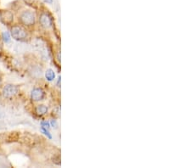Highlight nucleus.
Instances as JSON below:
<instances>
[{"mask_svg": "<svg viewBox=\"0 0 191 168\" xmlns=\"http://www.w3.org/2000/svg\"><path fill=\"white\" fill-rule=\"evenodd\" d=\"M11 36L17 41H23L27 37V33L24 28L20 25H15L11 28Z\"/></svg>", "mask_w": 191, "mask_h": 168, "instance_id": "nucleus-2", "label": "nucleus"}, {"mask_svg": "<svg viewBox=\"0 0 191 168\" xmlns=\"http://www.w3.org/2000/svg\"><path fill=\"white\" fill-rule=\"evenodd\" d=\"M35 15L34 13L30 11V10H25L24 12L21 13L20 16V20L23 25L31 26V25L35 24Z\"/></svg>", "mask_w": 191, "mask_h": 168, "instance_id": "nucleus-1", "label": "nucleus"}, {"mask_svg": "<svg viewBox=\"0 0 191 168\" xmlns=\"http://www.w3.org/2000/svg\"><path fill=\"white\" fill-rule=\"evenodd\" d=\"M45 3H47V4H52L53 3V0H44Z\"/></svg>", "mask_w": 191, "mask_h": 168, "instance_id": "nucleus-15", "label": "nucleus"}, {"mask_svg": "<svg viewBox=\"0 0 191 168\" xmlns=\"http://www.w3.org/2000/svg\"><path fill=\"white\" fill-rule=\"evenodd\" d=\"M41 125H42V127H44V128H49V122H47V121H43L42 123H41Z\"/></svg>", "mask_w": 191, "mask_h": 168, "instance_id": "nucleus-12", "label": "nucleus"}, {"mask_svg": "<svg viewBox=\"0 0 191 168\" xmlns=\"http://www.w3.org/2000/svg\"><path fill=\"white\" fill-rule=\"evenodd\" d=\"M24 2H25V4H27V5H30V6H33L35 4H36V2H37V0H24Z\"/></svg>", "mask_w": 191, "mask_h": 168, "instance_id": "nucleus-11", "label": "nucleus"}, {"mask_svg": "<svg viewBox=\"0 0 191 168\" xmlns=\"http://www.w3.org/2000/svg\"><path fill=\"white\" fill-rule=\"evenodd\" d=\"M48 111V108L44 105H40L37 106L36 108V113L38 116H44Z\"/></svg>", "mask_w": 191, "mask_h": 168, "instance_id": "nucleus-7", "label": "nucleus"}, {"mask_svg": "<svg viewBox=\"0 0 191 168\" xmlns=\"http://www.w3.org/2000/svg\"><path fill=\"white\" fill-rule=\"evenodd\" d=\"M51 126H52L53 127H54V128H57L58 124L55 120H52V121H51Z\"/></svg>", "mask_w": 191, "mask_h": 168, "instance_id": "nucleus-13", "label": "nucleus"}, {"mask_svg": "<svg viewBox=\"0 0 191 168\" xmlns=\"http://www.w3.org/2000/svg\"><path fill=\"white\" fill-rule=\"evenodd\" d=\"M14 20V15L9 10H2L0 11V20L5 24V25H9L11 24Z\"/></svg>", "mask_w": 191, "mask_h": 168, "instance_id": "nucleus-4", "label": "nucleus"}, {"mask_svg": "<svg viewBox=\"0 0 191 168\" xmlns=\"http://www.w3.org/2000/svg\"><path fill=\"white\" fill-rule=\"evenodd\" d=\"M4 111L0 109V119L4 118Z\"/></svg>", "mask_w": 191, "mask_h": 168, "instance_id": "nucleus-14", "label": "nucleus"}, {"mask_svg": "<svg viewBox=\"0 0 191 168\" xmlns=\"http://www.w3.org/2000/svg\"><path fill=\"white\" fill-rule=\"evenodd\" d=\"M45 76H46V78H47L48 81H51L54 79L55 74H54V71H52L51 69H49V70H47V71L45 72Z\"/></svg>", "mask_w": 191, "mask_h": 168, "instance_id": "nucleus-8", "label": "nucleus"}, {"mask_svg": "<svg viewBox=\"0 0 191 168\" xmlns=\"http://www.w3.org/2000/svg\"><path fill=\"white\" fill-rule=\"evenodd\" d=\"M3 39L5 43H9L10 42V35L8 31H4L3 33Z\"/></svg>", "mask_w": 191, "mask_h": 168, "instance_id": "nucleus-9", "label": "nucleus"}, {"mask_svg": "<svg viewBox=\"0 0 191 168\" xmlns=\"http://www.w3.org/2000/svg\"><path fill=\"white\" fill-rule=\"evenodd\" d=\"M19 91V88L17 86L13 85V84H8L3 89V95L6 99H10L16 95Z\"/></svg>", "mask_w": 191, "mask_h": 168, "instance_id": "nucleus-3", "label": "nucleus"}, {"mask_svg": "<svg viewBox=\"0 0 191 168\" xmlns=\"http://www.w3.org/2000/svg\"><path fill=\"white\" fill-rule=\"evenodd\" d=\"M31 98L32 100L34 101H39V100H43L44 98V92L42 88H34L32 91L31 93Z\"/></svg>", "mask_w": 191, "mask_h": 168, "instance_id": "nucleus-6", "label": "nucleus"}, {"mask_svg": "<svg viewBox=\"0 0 191 168\" xmlns=\"http://www.w3.org/2000/svg\"><path fill=\"white\" fill-rule=\"evenodd\" d=\"M39 22L41 25L44 28H50L52 26V19L49 16V14L47 13H43L41 14L40 17H39Z\"/></svg>", "mask_w": 191, "mask_h": 168, "instance_id": "nucleus-5", "label": "nucleus"}, {"mask_svg": "<svg viewBox=\"0 0 191 168\" xmlns=\"http://www.w3.org/2000/svg\"><path fill=\"white\" fill-rule=\"evenodd\" d=\"M41 131H42V132H44V133L45 135H46V136H48V137H49V138H52V136H51L50 135V133H49V131L47 130V128H44V127H42V128H41Z\"/></svg>", "mask_w": 191, "mask_h": 168, "instance_id": "nucleus-10", "label": "nucleus"}]
</instances>
